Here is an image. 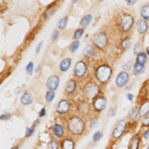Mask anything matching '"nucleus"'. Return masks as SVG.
<instances>
[{"label":"nucleus","mask_w":149,"mask_h":149,"mask_svg":"<svg viewBox=\"0 0 149 149\" xmlns=\"http://www.w3.org/2000/svg\"><path fill=\"white\" fill-rule=\"evenodd\" d=\"M138 116H139V108L138 106H133L129 110L128 114H127V119L130 120V121H133V120H135Z\"/></svg>","instance_id":"nucleus-22"},{"label":"nucleus","mask_w":149,"mask_h":149,"mask_svg":"<svg viewBox=\"0 0 149 149\" xmlns=\"http://www.w3.org/2000/svg\"><path fill=\"white\" fill-rule=\"evenodd\" d=\"M84 33H85V28H81V27L78 28V29L74 31V36H73L74 40H79L81 36L84 35Z\"/></svg>","instance_id":"nucleus-33"},{"label":"nucleus","mask_w":149,"mask_h":149,"mask_svg":"<svg viewBox=\"0 0 149 149\" xmlns=\"http://www.w3.org/2000/svg\"><path fill=\"white\" fill-rule=\"evenodd\" d=\"M33 70H34V63L33 62H29L28 65L26 66V72H27L29 75H31L33 73Z\"/></svg>","instance_id":"nucleus-38"},{"label":"nucleus","mask_w":149,"mask_h":149,"mask_svg":"<svg viewBox=\"0 0 149 149\" xmlns=\"http://www.w3.org/2000/svg\"><path fill=\"white\" fill-rule=\"evenodd\" d=\"M52 134L54 135L55 138L57 139H64L65 137H67V131L66 128H65L63 123H59V122H56L52 125Z\"/></svg>","instance_id":"nucleus-11"},{"label":"nucleus","mask_w":149,"mask_h":149,"mask_svg":"<svg viewBox=\"0 0 149 149\" xmlns=\"http://www.w3.org/2000/svg\"><path fill=\"white\" fill-rule=\"evenodd\" d=\"M112 76V68L107 62H100L95 68V77L100 85H105L109 82Z\"/></svg>","instance_id":"nucleus-3"},{"label":"nucleus","mask_w":149,"mask_h":149,"mask_svg":"<svg viewBox=\"0 0 149 149\" xmlns=\"http://www.w3.org/2000/svg\"><path fill=\"white\" fill-rule=\"evenodd\" d=\"M81 92L86 100L95 99L97 96L100 94V85L97 81L93 78H88L81 85Z\"/></svg>","instance_id":"nucleus-4"},{"label":"nucleus","mask_w":149,"mask_h":149,"mask_svg":"<svg viewBox=\"0 0 149 149\" xmlns=\"http://www.w3.org/2000/svg\"><path fill=\"white\" fill-rule=\"evenodd\" d=\"M142 48H143V42L141 41H137L135 43V45H134L133 47V52L137 55L138 53H140V52H142Z\"/></svg>","instance_id":"nucleus-34"},{"label":"nucleus","mask_w":149,"mask_h":149,"mask_svg":"<svg viewBox=\"0 0 149 149\" xmlns=\"http://www.w3.org/2000/svg\"><path fill=\"white\" fill-rule=\"evenodd\" d=\"M83 54H84V56H85L86 60L92 59L95 54V47L93 46V44H88L85 49H84Z\"/></svg>","instance_id":"nucleus-17"},{"label":"nucleus","mask_w":149,"mask_h":149,"mask_svg":"<svg viewBox=\"0 0 149 149\" xmlns=\"http://www.w3.org/2000/svg\"><path fill=\"white\" fill-rule=\"evenodd\" d=\"M55 98V91L48 90L46 92V96H45V99L47 102H52Z\"/></svg>","instance_id":"nucleus-35"},{"label":"nucleus","mask_w":149,"mask_h":149,"mask_svg":"<svg viewBox=\"0 0 149 149\" xmlns=\"http://www.w3.org/2000/svg\"><path fill=\"white\" fill-rule=\"evenodd\" d=\"M143 138L144 139H148L149 138V129H146L145 131H144V133H143Z\"/></svg>","instance_id":"nucleus-44"},{"label":"nucleus","mask_w":149,"mask_h":149,"mask_svg":"<svg viewBox=\"0 0 149 149\" xmlns=\"http://www.w3.org/2000/svg\"><path fill=\"white\" fill-rule=\"evenodd\" d=\"M79 46H80V41H79V40H74V41L69 45V51L71 52V53H74V52H76L77 50H78Z\"/></svg>","instance_id":"nucleus-32"},{"label":"nucleus","mask_w":149,"mask_h":149,"mask_svg":"<svg viewBox=\"0 0 149 149\" xmlns=\"http://www.w3.org/2000/svg\"><path fill=\"white\" fill-rule=\"evenodd\" d=\"M149 113V101L146 100L143 103H141L139 106V117L143 118Z\"/></svg>","instance_id":"nucleus-19"},{"label":"nucleus","mask_w":149,"mask_h":149,"mask_svg":"<svg viewBox=\"0 0 149 149\" xmlns=\"http://www.w3.org/2000/svg\"><path fill=\"white\" fill-rule=\"evenodd\" d=\"M71 64H72V59L71 58H65L60 62V65H59V68H60V71L61 72H66L68 71L71 67Z\"/></svg>","instance_id":"nucleus-20"},{"label":"nucleus","mask_w":149,"mask_h":149,"mask_svg":"<svg viewBox=\"0 0 149 149\" xmlns=\"http://www.w3.org/2000/svg\"><path fill=\"white\" fill-rule=\"evenodd\" d=\"M107 99L103 94H100L95 99L92 100L93 110L97 114L102 113L103 110L105 109V107H107Z\"/></svg>","instance_id":"nucleus-9"},{"label":"nucleus","mask_w":149,"mask_h":149,"mask_svg":"<svg viewBox=\"0 0 149 149\" xmlns=\"http://www.w3.org/2000/svg\"><path fill=\"white\" fill-rule=\"evenodd\" d=\"M134 25V16L130 12L121 10L113 16L114 29L120 35L126 36L130 32Z\"/></svg>","instance_id":"nucleus-2"},{"label":"nucleus","mask_w":149,"mask_h":149,"mask_svg":"<svg viewBox=\"0 0 149 149\" xmlns=\"http://www.w3.org/2000/svg\"><path fill=\"white\" fill-rule=\"evenodd\" d=\"M98 123V116L97 115H93L90 119H88V128H95L97 126V124Z\"/></svg>","instance_id":"nucleus-31"},{"label":"nucleus","mask_w":149,"mask_h":149,"mask_svg":"<svg viewBox=\"0 0 149 149\" xmlns=\"http://www.w3.org/2000/svg\"><path fill=\"white\" fill-rule=\"evenodd\" d=\"M12 149H19V145H15L12 147Z\"/></svg>","instance_id":"nucleus-50"},{"label":"nucleus","mask_w":149,"mask_h":149,"mask_svg":"<svg viewBox=\"0 0 149 149\" xmlns=\"http://www.w3.org/2000/svg\"><path fill=\"white\" fill-rule=\"evenodd\" d=\"M88 73V66L86 60H79L74 67V76L77 81H86Z\"/></svg>","instance_id":"nucleus-6"},{"label":"nucleus","mask_w":149,"mask_h":149,"mask_svg":"<svg viewBox=\"0 0 149 149\" xmlns=\"http://www.w3.org/2000/svg\"><path fill=\"white\" fill-rule=\"evenodd\" d=\"M146 117H148V118H149V113H148L147 115H146Z\"/></svg>","instance_id":"nucleus-52"},{"label":"nucleus","mask_w":149,"mask_h":149,"mask_svg":"<svg viewBox=\"0 0 149 149\" xmlns=\"http://www.w3.org/2000/svg\"><path fill=\"white\" fill-rule=\"evenodd\" d=\"M35 127L36 125H34L33 124L31 127H29V128H27V130H26V134H25V137H31V136L33 135V133H34V131H35Z\"/></svg>","instance_id":"nucleus-37"},{"label":"nucleus","mask_w":149,"mask_h":149,"mask_svg":"<svg viewBox=\"0 0 149 149\" xmlns=\"http://www.w3.org/2000/svg\"><path fill=\"white\" fill-rule=\"evenodd\" d=\"M136 63H139V64H144L146 63V61H147V54L145 53V52H140V53H138L136 55V59H135Z\"/></svg>","instance_id":"nucleus-28"},{"label":"nucleus","mask_w":149,"mask_h":149,"mask_svg":"<svg viewBox=\"0 0 149 149\" xmlns=\"http://www.w3.org/2000/svg\"><path fill=\"white\" fill-rule=\"evenodd\" d=\"M63 124L67 134L72 138H80L86 133V121L78 113L70 112L63 117Z\"/></svg>","instance_id":"nucleus-1"},{"label":"nucleus","mask_w":149,"mask_h":149,"mask_svg":"<svg viewBox=\"0 0 149 149\" xmlns=\"http://www.w3.org/2000/svg\"><path fill=\"white\" fill-rule=\"evenodd\" d=\"M126 128H127V124H126L125 120L121 119V120H119V121H117L114 125L113 130L111 132V137H110L111 141L116 142L117 140H119V139L122 137V135L125 133Z\"/></svg>","instance_id":"nucleus-8"},{"label":"nucleus","mask_w":149,"mask_h":149,"mask_svg":"<svg viewBox=\"0 0 149 149\" xmlns=\"http://www.w3.org/2000/svg\"><path fill=\"white\" fill-rule=\"evenodd\" d=\"M57 3H54V4H52V5H50L48 8L46 9V11H45V18L48 19V18H50L51 16L53 15V14L55 13V11L57 10V7L55 6Z\"/></svg>","instance_id":"nucleus-29"},{"label":"nucleus","mask_w":149,"mask_h":149,"mask_svg":"<svg viewBox=\"0 0 149 149\" xmlns=\"http://www.w3.org/2000/svg\"><path fill=\"white\" fill-rule=\"evenodd\" d=\"M92 20H93V16L91 15V14H86V15H85L83 18L81 19V21H80L81 27L86 28V26L90 25V23L92 22Z\"/></svg>","instance_id":"nucleus-25"},{"label":"nucleus","mask_w":149,"mask_h":149,"mask_svg":"<svg viewBox=\"0 0 149 149\" xmlns=\"http://www.w3.org/2000/svg\"><path fill=\"white\" fill-rule=\"evenodd\" d=\"M69 17L68 16H65L62 19H60L59 23H58V29L59 30H64L67 27V24H68Z\"/></svg>","instance_id":"nucleus-30"},{"label":"nucleus","mask_w":149,"mask_h":149,"mask_svg":"<svg viewBox=\"0 0 149 149\" xmlns=\"http://www.w3.org/2000/svg\"><path fill=\"white\" fill-rule=\"evenodd\" d=\"M140 16L145 21H149V3H146L141 6L140 8Z\"/></svg>","instance_id":"nucleus-23"},{"label":"nucleus","mask_w":149,"mask_h":149,"mask_svg":"<svg viewBox=\"0 0 149 149\" xmlns=\"http://www.w3.org/2000/svg\"><path fill=\"white\" fill-rule=\"evenodd\" d=\"M146 149H149V144H148V146H147V148H146Z\"/></svg>","instance_id":"nucleus-53"},{"label":"nucleus","mask_w":149,"mask_h":149,"mask_svg":"<svg viewBox=\"0 0 149 149\" xmlns=\"http://www.w3.org/2000/svg\"><path fill=\"white\" fill-rule=\"evenodd\" d=\"M11 118V114L8 113V112H4L3 114H1V116H0V119L2 120V121H5V120H9Z\"/></svg>","instance_id":"nucleus-41"},{"label":"nucleus","mask_w":149,"mask_h":149,"mask_svg":"<svg viewBox=\"0 0 149 149\" xmlns=\"http://www.w3.org/2000/svg\"><path fill=\"white\" fill-rule=\"evenodd\" d=\"M145 53L149 56V46H148L147 48H145Z\"/></svg>","instance_id":"nucleus-49"},{"label":"nucleus","mask_w":149,"mask_h":149,"mask_svg":"<svg viewBox=\"0 0 149 149\" xmlns=\"http://www.w3.org/2000/svg\"><path fill=\"white\" fill-rule=\"evenodd\" d=\"M140 136L139 135H134L131 138L130 142H129V147L128 149H139V145H140Z\"/></svg>","instance_id":"nucleus-24"},{"label":"nucleus","mask_w":149,"mask_h":149,"mask_svg":"<svg viewBox=\"0 0 149 149\" xmlns=\"http://www.w3.org/2000/svg\"><path fill=\"white\" fill-rule=\"evenodd\" d=\"M60 147H61L60 142L55 137H52L47 144V149H60Z\"/></svg>","instance_id":"nucleus-26"},{"label":"nucleus","mask_w":149,"mask_h":149,"mask_svg":"<svg viewBox=\"0 0 149 149\" xmlns=\"http://www.w3.org/2000/svg\"><path fill=\"white\" fill-rule=\"evenodd\" d=\"M46 115V108H43L42 110L40 111V113H39V117H43V116H45Z\"/></svg>","instance_id":"nucleus-46"},{"label":"nucleus","mask_w":149,"mask_h":149,"mask_svg":"<svg viewBox=\"0 0 149 149\" xmlns=\"http://www.w3.org/2000/svg\"><path fill=\"white\" fill-rule=\"evenodd\" d=\"M120 47L122 49V51H126L130 48V36L126 35L123 36L120 40Z\"/></svg>","instance_id":"nucleus-21"},{"label":"nucleus","mask_w":149,"mask_h":149,"mask_svg":"<svg viewBox=\"0 0 149 149\" xmlns=\"http://www.w3.org/2000/svg\"><path fill=\"white\" fill-rule=\"evenodd\" d=\"M33 100H34V98H33V95L31 94L30 92H28V91H25V92H24L23 94H22V96H21L20 101H21V103H22L23 105L27 106V105L32 104Z\"/></svg>","instance_id":"nucleus-18"},{"label":"nucleus","mask_w":149,"mask_h":149,"mask_svg":"<svg viewBox=\"0 0 149 149\" xmlns=\"http://www.w3.org/2000/svg\"><path fill=\"white\" fill-rule=\"evenodd\" d=\"M70 110H71V102L67 98H63L58 102L56 106V113L62 117L67 116L70 113Z\"/></svg>","instance_id":"nucleus-10"},{"label":"nucleus","mask_w":149,"mask_h":149,"mask_svg":"<svg viewBox=\"0 0 149 149\" xmlns=\"http://www.w3.org/2000/svg\"><path fill=\"white\" fill-rule=\"evenodd\" d=\"M93 45L100 51H105L109 46V36L107 31L98 30L92 37Z\"/></svg>","instance_id":"nucleus-5"},{"label":"nucleus","mask_w":149,"mask_h":149,"mask_svg":"<svg viewBox=\"0 0 149 149\" xmlns=\"http://www.w3.org/2000/svg\"><path fill=\"white\" fill-rule=\"evenodd\" d=\"M76 109H77V113L79 115H81L83 118H86V117H92V112L93 111V106L88 100L86 99H83V100H80L78 103H77V106H76Z\"/></svg>","instance_id":"nucleus-7"},{"label":"nucleus","mask_w":149,"mask_h":149,"mask_svg":"<svg viewBox=\"0 0 149 149\" xmlns=\"http://www.w3.org/2000/svg\"><path fill=\"white\" fill-rule=\"evenodd\" d=\"M42 45H43V42H40L39 44L37 45V47H36V53H39L41 51V48H42Z\"/></svg>","instance_id":"nucleus-45"},{"label":"nucleus","mask_w":149,"mask_h":149,"mask_svg":"<svg viewBox=\"0 0 149 149\" xmlns=\"http://www.w3.org/2000/svg\"><path fill=\"white\" fill-rule=\"evenodd\" d=\"M129 82V74L126 71H121L117 74L115 78V85L118 88H123Z\"/></svg>","instance_id":"nucleus-12"},{"label":"nucleus","mask_w":149,"mask_h":149,"mask_svg":"<svg viewBox=\"0 0 149 149\" xmlns=\"http://www.w3.org/2000/svg\"><path fill=\"white\" fill-rule=\"evenodd\" d=\"M144 70H145V66L142 65V64L136 63L133 64V67H132V71H133L134 75H139V74H142Z\"/></svg>","instance_id":"nucleus-27"},{"label":"nucleus","mask_w":149,"mask_h":149,"mask_svg":"<svg viewBox=\"0 0 149 149\" xmlns=\"http://www.w3.org/2000/svg\"><path fill=\"white\" fill-rule=\"evenodd\" d=\"M39 70H40V68L39 67H37V69H36V73H39Z\"/></svg>","instance_id":"nucleus-51"},{"label":"nucleus","mask_w":149,"mask_h":149,"mask_svg":"<svg viewBox=\"0 0 149 149\" xmlns=\"http://www.w3.org/2000/svg\"><path fill=\"white\" fill-rule=\"evenodd\" d=\"M126 98L129 100V101H131V100L133 99V95H132V94H130V93H129V94H127V95H126Z\"/></svg>","instance_id":"nucleus-47"},{"label":"nucleus","mask_w":149,"mask_h":149,"mask_svg":"<svg viewBox=\"0 0 149 149\" xmlns=\"http://www.w3.org/2000/svg\"><path fill=\"white\" fill-rule=\"evenodd\" d=\"M136 29H137L139 35L144 36L146 33L148 32V29H149L148 22H147V21H145L142 18L138 19V20L136 21Z\"/></svg>","instance_id":"nucleus-14"},{"label":"nucleus","mask_w":149,"mask_h":149,"mask_svg":"<svg viewBox=\"0 0 149 149\" xmlns=\"http://www.w3.org/2000/svg\"><path fill=\"white\" fill-rule=\"evenodd\" d=\"M78 89V81L74 78H71L65 85V94L67 96H73Z\"/></svg>","instance_id":"nucleus-13"},{"label":"nucleus","mask_w":149,"mask_h":149,"mask_svg":"<svg viewBox=\"0 0 149 149\" xmlns=\"http://www.w3.org/2000/svg\"><path fill=\"white\" fill-rule=\"evenodd\" d=\"M131 66H132V61L131 60H129V61L125 62V63L122 65V69H123V71H128L131 69Z\"/></svg>","instance_id":"nucleus-39"},{"label":"nucleus","mask_w":149,"mask_h":149,"mask_svg":"<svg viewBox=\"0 0 149 149\" xmlns=\"http://www.w3.org/2000/svg\"><path fill=\"white\" fill-rule=\"evenodd\" d=\"M141 124H142V126L143 127H149V118L148 117H143L142 120H141Z\"/></svg>","instance_id":"nucleus-42"},{"label":"nucleus","mask_w":149,"mask_h":149,"mask_svg":"<svg viewBox=\"0 0 149 149\" xmlns=\"http://www.w3.org/2000/svg\"><path fill=\"white\" fill-rule=\"evenodd\" d=\"M59 83H60V78L58 75H52L48 78L46 86L48 88V90H51V91H55L59 87Z\"/></svg>","instance_id":"nucleus-15"},{"label":"nucleus","mask_w":149,"mask_h":149,"mask_svg":"<svg viewBox=\"0 0 149 149\" xmlns=\"http://www.w3.org/2000/svg\"><path fill=\"white\" fill-rule=\"evenodd\" d=\"M59 36H60V31L59 30H54L53 31V33H52V35H51V41H56V40L59 38Z\"/></svg>","instance_id":"nucleus-40"},{"label":"nucleus","mask_w":149,"mask_h":149,"mask_svg":"<svg viewBox=\"0 0 149 149\" xmlns=\"http://www.w3.org/2000/svg\"><path fill=\"white\" fill-rule=\"evenodd\" d=\"M102 131H97L93 136V143L97 142V141H100V139H102Z\"/></svg>","instance_id":"nucleus-36"},{"label":"nucleus","mask_w":149,"mask_h":149,"mask_svg":"<svg viewBox=\"0 0 149 149\" xmlns=\"http://www.w3.org/2000/svg\"><path fill=\"white\" fill-rule=\"evenodd\" d=\"M135 2H136V1H131V2H130V1H127L126 3L128 4V5H133V4L135 3Z\"/></svg>","instance_id":"nucleus-48"},{"label":"nucleus","mask_w":149,"mask_h":149,"mask_svg":"<svg viewBox=\"0 0 149 149\" xmlns=\"http://www.w3.org/2000/svg\"><path fill=\"white\" fill-rule=\"evenodd\" d=\"M115 110H116V107H115V106H112L111 108H110V109H109V117L114 116Z\"/></svg>","instance_id":"nucleus-43"},{"label":"nucleus","mask_w":149,"mask_h":149,"mask_svg":"<svg viewBox=\"0 0 149 149\" xmlns=\"http://www.w3.org/2000/svg\"><path fill=\"white\" fill-rule=\"evenodd\" d=\"M60 145H61V149H74L76 142H74V138L67 136L60 141Z\"/></svg>","instance_id":"nucleus-16"}]
</instances>
